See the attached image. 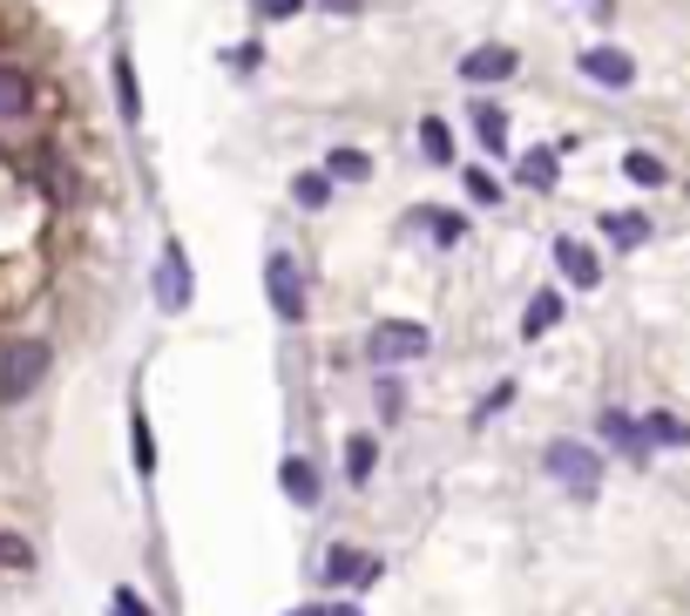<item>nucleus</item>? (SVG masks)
Returning a JSON list of instances; mask_svg holds the SVG:
<instances>
[{"label": "nucleus", "instance_id": "22", "mask_svg": "<svg viewBox=\"0 0 690 616\" xmlns=\"http://www.w3.org/2000/svg\"><path fill=\"white\" fill-rule=\"evenodd\" d=\"M521 183L528 190H555V149H528V157H521Z\"/></svg>", "mask_w": 690, "mask_h": 616}, {"label": "nucleus", "instance_id": "9", "mask_svg": "<svg viewBox=\"0 0 690 616\" xmlns=\"http://www.w3.org/2000/svg\"><path fill=\"white\" fill-rule=\"evenodd\" d=\"M156 305H162V312H183V305H190V264H183V244H162V278H156Z\"/></svg>", "mask_w": 690, "mask_h": 616}, {"label": "nucleus", "instance_id": "23", "mask_svg": "<svg viewBox=\"0 0 690 616\" xmlns=\"http://www.w3.org/2000/svg\"><path fill=\"white\" fill-rule=\"evenodd\" d=\"M359 562H365V549H352V543H339L332 556H325V583H352V575H359Z\"/></svg>", "mask_w": 690, "mask_h": 616}, {"label": "nucleus", "instance_id": "1", "mask_svg": "<svg viewBox=\"0 0 690 616\" xmlns=\"http://www.w3.org/2000/svg\"><path fill=\"white\" fill-rule=\"evenodd\" d=\"M55 373V345L48 339H8L0 345V407H27Z\"/></svg>", "mask_w": 690, "mask_h": 616}, {"label": "nucleus", "instance_id": "12", "mask_svg": "<svg viewBox=\"0 0 690 616\" xmlns=\"http://www.w3.org/2000/svg\"><path fill=\"white\" fill-rule=\"evenodd\" d=\"M373 468H380V441L373 434H352L346 441V481L365 488V481H373Z\"/></svg>", "mask_w": 690, "mask_h": 616}, {"label": "nucleus", "instance_id": "8", "mask_svg": "<svg viewBox=\"0 0 690 616\" xmlns=\"http://www.w3.org/2000/svg\"><path fill=\"white\" fill-rule=\"evenodd\" d=\"M582 75L596 89H630L636 82V61L623 48H582Z\"/></svg>", "mask_w": 690, "mask_h": 616}, {"label": "nucleus", "instance_id": "15", "mask_svg": "<svg viewBox=\"0 0 690 616\" xmlns=\"http://www.w3.org/2000/svg\"><path fill=\"white\" fill-rule=\"evenodd\" d=\"M474 136H480L487 157H501V149H508V115L495 102H474Z\"/></svg>", "mask_w": 690, "mask_h": 616}, {"label": "nucleus", "instance_id": "13", "mask_svg": "<svg viewBox=\"0 0 690 616\" xmlns=\"http://www.w3.org/2000/svg\"><path fill=\"white\" fill-rule=\"evenodd\" d=\"M602 230H609V244H617V251H636V244L649 238V217H643V210H609Z\"/></svg>", "mask_w": 690, "mask_h": 616}, {"label": "nucleus", "instance_id": "31", "mask_svg": "<svg viewBox=\"0 0 690 616\" xmlns=\"http://www.w3.org/2000/svg\"><path fill=\"white\" fill-rule=\"evenodd\" d=\"M318 616H365V609H359L352 596H339V603H318Z\"/></svg>", "mask_w": 690, "mask_h": 616}, {"label": "nucleus", "instance_id": "2", "mask_svg": "<svg viewBox=\"0 0 690 616\" xmlns=\"http://www.w3.org/2000/svg\"><path fill=\"white\" fill-rule=\"evenodd\" d=\"M542 468H548L568 494H576V502H596V494H602V454L582 447V441H548Z\"/></svg>", "mask_w": 690, "mask_h": 616}, {"label": "nucleus", "instance_id": "16", "mask_svg": "<svg viewBox=\"0 0 690 616\" xmlns=\"http://www.w3.org/2000/svg\"><path fill=\"white\" fill-rule=\"evenodd\" d=\"M555 319H562V292H535V298H528V312H521V339H542Z\"/></svg>", "mask_w": 690, "mask_h": 616}, {"label": "nucleus", "instance_id": "6", "mask_svg": "<svg viewBox=\"0 0 690 616\" xmlns=\"http://www.w3.org/2000/svg\"><path fill=\"white\" fill-rule=\"evenodd\" d=\"M34 75L21 68V61H0V123H27L34 115Z\"/></svg>", "mask_w": 690, "mask_h": 616}, {"label": "nucleus", "instance_id": "28", "mask_svg": "<svg viewBox=\"0 0 690 616\" xmlns=\"http://www.w3.org/2000/svg\"><path fill=\"white\" fill-rule=\"evenodd\" d=\"M514 393H521V387H514V379H501V387H495V393H487V400L474 407V420H495V413H501V407H508Z\"/></svg>", "mask_w": 690, "mask_h": 616}, {"label": "nucleus", "instance_id": "18", "mask_svg": "<svg viewBox=\"0 0 690 616\" xmlns=\"http://www.w3.org/2000/svg\"><path fill=\"white\" fill-rule=\"evenodd\" d=\"M292 204L298 210H325V204H332V176H325V170H298L292 176Z\"/></svg>", "mask_w": 690, "mask_h": 616}, {"label": "nucleus", "instance_id": "26", "mask_svg": "<svg viewBox=\"0 0 690 616\" xmlns=\"http://www.w3.org/2000/svg\"><path fill=\"white\" fill-rule=\"evenodd\" d=\"M427 224H433V244H461L467 238V217L461 210H427Z\"/></svg>", "mask_w": 690, "mask_h": 616}, {"label": "nucleus", "instance_id": "17", "mask_svg": "<svg viewBox=\"0 0 690 616\" xmlns=\"http://www.w3.org/2000/svg\"><path fill=\"white\" fill-rule=\"evenodd\" d=\"M115 109H122V123H143V89H136L129 55H115Z\"/></svg>", "mask_w": 690, "mask_h": 616}, {"label": "nucleus", "instance_id": "32", "mask_svg": "<svg viewBox=\"0 0 690 616\" xmlns=\"http://www.w3.org/2000/svg\"><path fill=\"white\" fill-rule=\"evenodd\" d=\"M318 8H325V14H359L365 0H318Z\"/></svg>", "mask_w": 690, "mask_h": 616}, {"label": "nucleus", "instance_id": "19", "mask_svg": "<svg viewBox=\"0 0 690 616\" xmlns=\"http://www.w3.org/2000/svg\"><path fill=\"white\" fill-rule=\"evenodd\" d=\"M643 441H649V447H690V420H677V413H649V420H643Z\"/></svg>", "mask_w": 690, "mask_h": 616}, {"label": "nucleus", "instance_id": "11", "mask_svg": "<svg viewBox=\"0 0 690 616\" xmlns=\"http://www.w3.org/2000/svg\"><path fill=\"white\" fill-rule=\"evenodd\" d=\"M596 427H602V441H609V447H617V454H630V460H643V454H649V441H643V420H630L623 407H602V420H596Z\"/></svg>", "mask_w": 690, "mask_h": 616}, {"label": "nucleus", "instance_id": "3", "mask_svg": "<svg viewBox=\"0 0 690 616\" xmlns=\"http://www.w3.org/2000/svg\"><path fill=\"white\" fill-rule=\"evenodd\" d=\"M433 353V332L414 326V319H380L373 332H365V360L373 366H414Z\"/></svg>", "mask_w": 690, "mask_h": 616}, {"label": "nucleus", "instance_id": "30", "mask_svg": "<svg viewBox=\"0 0 690 616\" xmlns=\"http://www.w3.org/2000/svg\"><path fill=\"white\" fill-rule=\"evenodd\" d=\"M115 616H149V603H143L129 583H122V590H115Z\"/></svg>", "mask_w": 690, "mask_h": 616}, {"label": "nucleus", "instance_id": "7", "mask_svg": "<svg viewBox=\"0 0 690 616\" xmlns=\"http://www.w3.org/2000/svg\"><path fill=\"white\" fill-rule=\"evenodd\" d=\"M514 68H521V55L501 48V42H487V48H467V55H461V75H467L474 89H480V82H508Z\"/></svg>", "mask_w": 690, "mask_h": 616}, {"label": "nucleus", "instance_id": "21", "mask_svg": "<svg viewBox=\"0 0 690 616\" xmlns=\"http://www.w3.org/2000/svg\"><path fill=\"white\" fill-rule=\"evenodd\" d=\"M420 149H427V163H454V136H446L440 115H427V123H420Z\"/></svg>", "mask_w": 690, "mask_h": 616}, {"label": "nucleus", "instance_id": "29", "mask_svg": "<svg viewBox=\"0 0 690 616\" xmlns=\"http://www.w3.org/2000/svg\"><path fill=\"white\" fill-rule=\"evenodd\" d=\"M305 0H258V21H292Z\"/></svg>", "mask_w": 690, "mask_h": 616}, {"label": "nucleus", "instance_id": "24", "mask_svg": "<svg viewBox=\"0 0 690 616\" xmlns=\"http://www.w3.org/2000/svg\"><path fill=\"white\" fill-rule=\"evenodd\" d=\"M129 441H136V475L149 481V475H156V447H149V420H143V407L129 413Z\"/></svg>", "mask_w": 690, "mask_h": 616}, {"label": "nucleus", "instance_id": "27", "mask_svg": "<svg viewBox=\"0 0 690 616\" xmlns=\"http://www.w3.org/2000/svg\"><path fill=\"white\" fill-rule=\"evenodd\" d=\"M467 197H474V204H501V183L474 163V170H467Z\"/></svg>", "mask_w": 690, "mask_h": 616}, {"label": "nucleus", "instance_id": "4", "mask_svg": "<svg viewBox=\"0 0 690 616\" xmlns=\"http://www.w3.org/2000/svg\"><path fill=\"white\" fill-rule=\"evenodd\" d=\"M264 285H271V312L284 326H305V272L292 251H264Z\"/></svg>", "mask_w": 690, "mask_h": 616}, {"label": "nucleus", "instance_id": "14", "mask_svg": "<svg viewBox=\"0 0 690 616\" xmlns=\"http://www.w3.org/2000/svg\"><path fill=\"white\" fill-rule=\"evenodd\" d=\"M325 176H332V183H365V176H373V157L352 149V142H339L332 157H325Z\"/></svg>", "mask_w": 690, "mask_h": 616}, {"label": "nucleus", "instance_id": "20", "mask_svg": "<svg viewBox=\"0 0 690 616\" xmlns=\"http://www.w3.org/2000/svg\"><path fill=\"white\" fill-rule=\"evenodd\" d=\"M623 176H630L636 190H664V183H670V170L649 157V149H630V157H623Z\"/></svg>", "mask_w": 690, "mask_h": 616}, {"label": "nucleus", "instance_id": "33", "mask_svg": "<svg viewBox=\"0 0 690 616\" xmlns=\"http://www.w3.org/2000/svg\"><path fill=\"white\" fill-rule=\"evenodd\" d=\"M292 616H318V603H305V609H292Z\"/></svg>", "mask_w": 690, "mask_h": 616}, {"label": "nucleus", "instance_id": "5", "mask_svg": "<svg viewBox=\"0 0 690 616\" xmlns=\"http://www.w3.org/2000/svg\"><path fill=\"white\" fill-rule=\"evenodd\" d=\"M555 272L576 285V292H596V285H602V258H596L582 238H555Z\"/></svg>", "mask_w": 690, "mask_h": 616}, {"label": "nucleus", "instance_id": "10", "mask_svg": "<svg viewBox=\"0 0 690 616\" xmlns=\"http://www.w3.org/2000/svg\"><path fill=\"white\" fill-rule=\"evenodd\" d=\"M278 481H284V494H292L298 509H318L325 502V475L312 468L305 454H284V468H278Z\"/></svg>", "mask_w": 690, "mask_h": 616}, {"label": "nucleus", "instance_id": "25", "mask_svg": "<svg viewBox=\"0 0 690 616\" xmlns=\"http://www.w3.org/2000/svg\"><path fill=\"white\" fill-rule=\"evenodd\" d=\"M0 569H34V543L14 528H0Z\"/></svg>", "mask_w": 690, "mask_h": 616}]
</instances>
